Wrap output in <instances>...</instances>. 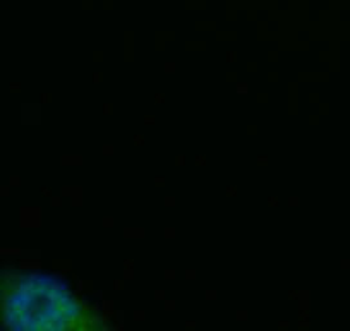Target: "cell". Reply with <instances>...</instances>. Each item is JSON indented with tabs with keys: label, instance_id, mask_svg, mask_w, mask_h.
<instances>
[{
	"label": "cell",
	"instance_id": "cell-1",
	"mask_svg": "<svg viewBox=\"0 0 350 331\" xmlns=\"http://www.w3.org/2000/svg\"><path fill=\"white\" fill-rule=\"evenodd\" d=\"M0 312L12 330H103L100 312L76 297L60 280L43 273H19L0 290Z\"/></svg>",
	"mask_w": 350,
	"mask_h": 331
}]
</instances>
